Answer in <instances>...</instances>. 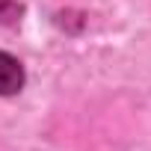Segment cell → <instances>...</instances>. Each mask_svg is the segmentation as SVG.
I'll use <instances>...</instances> for the list:
<instances>
[{
    "label": "cell",
    "mask_w": 151,
    "mask_h": 151,
    "mask_svg": "<svg viewBox=\"0 0 151 151\" xmlns=\"http://www.w3.org/2000/svg\"><path fill=\"white\" fill-rule=\"evenodd\" d=\"M21 86H24L21 62L12 53L0 50V95H15V92H21Z\"/></svg>",
    "instance_id": "1"
}]
</instances>
